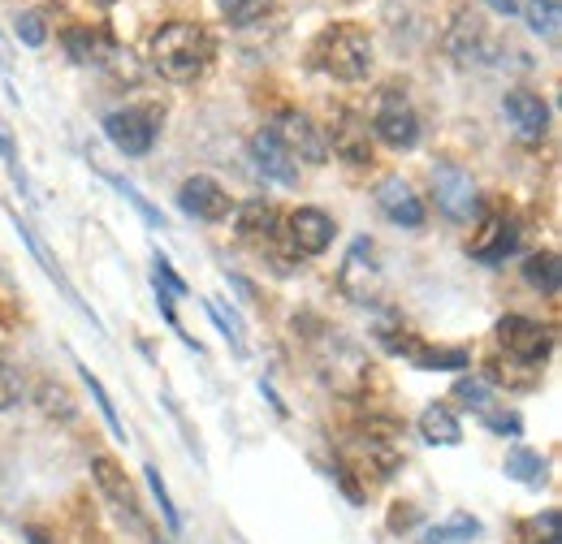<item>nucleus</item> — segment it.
I'll use <instances>...</instances> for the list:
<instances>
[{
    "instance_id": "24",
    "label": "nucleus",
    "mask_w": 562,
    "mask_h": 544,
    "mask_svg": "<svg viewBox=\"0 0 562 544\" xmlns=\"http://www.w3.org/2000/svg\"><path fill=\"white\" fill-rule=\"evenodd\" d=\"M420 432H424V441H428V445H463V423L454 419V410L441 407V403L424 407Z\"/></svg>"
},
{
    "instance_id": "25",
    "label": "nucleus",
    "mask_w": 562,
    "mask_h": 544,
    "mask_svg": "<svg viewBox=\"0 0 562 544\" xmlns=\"http://www.w3.org/2000/svg\"><path fill=\"white\" fill-rule=\"evenodd\" d=\"M468 359H472V354H468V350H459V345H450V350H446V345H428L424 338L416 341V350L407 354V363H416L420 372H463V367H468Z\"/></svg>"
},
{
    "instance_id": "5",
    "label": "nucleus",
    "mask_w": 562,
    "mask_h": 544,
    "mask_svg": "<svg viewBox=\"0 0 562 544\" xmlns=\"http://www.w3.org/2000/svg\"><path fill=\"white\" fill-rule=\"evenodd\" d=\"M316 367H321V381L342 398H363L372 385V372H376L372 359L363 354V345H355L347 333H321Z\"/></svg>"
},
{
    "instance_id": "19",
    "label": "nucleus",
    "mask_w": 562,
    "mask_h": 544,
    "mask_svg": "<svg viewBox=\"0 0 562 544\" xmlns=\"http://www.w3.org/2000/svg\"><path fill=\"white\" fill-rule=\"evenodd\" d=\"M372 200H376L385 220H394L403 229H420L424 225V204L416 200V191L403 178H381L376 191H372Z\"/></svg>"
},
{
    "instance_id": "10",
    "label": "nucleus",
    "mask_w": 562,
    "mask_h": 544,
    "mask_svg": "<svg viewBox=\"0 0 562 544\" xmlns=\"http://www.w3.org/2000/svg\"><path fill=\"white\" fill-rule=\"evenodd\" d=\"M269 131L278 135V143L285 147V156L294 165H325L329 160V138H325V131L307 113H299V109H285Z\"/></svg>"
},
{
    "instance_id": "4",
    "label": "nucleus",
    "mask_w": 562,
    "mask_h": 544,
    "mask_svg": "<svg viewBox=\"0 0 562 544\" xmlns=\"http://www.w3.org/2000/svg\"><path fill=\"white\" fill-rule=\"evenodd\" d=\"M234 229H238V242L251 247L256 256H265L278 276H294V272L303 269V256L294 251V242L285 234V220H281L278 204L247 200L243 207H234Z\"/></svg>"
},
{
    "instance_id": "44",
    "label": "nucleus",
    "mask_w": 562,
    "mask_h": 544,
    "mask_svg": "<svg viewBox=\"0 0 562 544\" xmlns=\"http://www.w3.org/2000/svg\"><path fill=\"white\" fill-rule=\"evenodd\" d=\"M151 544H173V541H160V536H151Z\"/></svg>"
},
{
    "instance_id": "16",
    "label": "nucleus",
    "mask_w": 562,
    "mask_h": 544,
    "mask_svg": "<svg viewBox=\"0 0 562 544\" xmlns=\"http://www.w3.org/2000/svg\"><path fill=\"white\" fill-rule=\"evenodd\" d=\"M502 113H506V122L515 126V135L524 138V143H541V138L550 135V104L537 91H524V87L506 91Z\"/></svg>"
},
{
    "instance_id": "40",
    "label": "nucleus",
    "mask_w": 562,
    "mask_h": 544,
    "mask_svg": "<svg viewBox=\"0 0 562 544\" xmlns=\"http://www.w3.org/2000/svg\"><path fill=\"white\" fill-rule=\"evenodd\" d=\"M476 415L490 423L493 432H502V437H519V432H524V423H519L515 410H493V403H490V407H481Z\"/></svg>"
},
{
    "instance_id": "3",
    "label": "nucleus",
    "mask_w": 562,
    "mask_h": 544,
    "mask_svg": "<svg viewBox=\"0 0 562 544\" xmlns=\"http://www.w3.org/2000/svg\"><path fill=\"white\" fill-rule=\"evenodd\" d=\"M372 57H376L372 35L359 22H329L307 44V66L338 82H363L372 73Z\"/></svg>"
},
{
    "instance_id": "6",
    "label": "nucleus",
    "mask_w": 562,
    "mask_h": 544,
    "mask_svg": "<svg viewBox=\"0 0 562 544\" xmlns=\"http://www.w3.org/2000/svg\"><path fill=\"white\" fill-rule=\"evenodd\" d=\"M338 290L342 298L355 303V307H376L381 294H385V272H381V260H376V247L368 238H355L342 269H338Z\"/></svg>"
},
{
    "instance_id": "41",
    "label": "nucleus",
    "mask_w": 562,
    "mask_h": 544,
    "mask_svg": "<svg viewBox=\"0 0 562 544\" xmlns=\"http://www.w3.org/2000/svg\"><path fill=\"white\" fill-rule=\"evenodd\" d=\"M416 523H420V510H416L412 501H398V506L390 510V532H394V536H398V532H412Z\"/></svg>"
},
{
    "instance_id": "26",
    "label": "nucleus",
    "mask_w": 562,
    "mask_h": 544,
    "mask_svg": "<svg viewBox=\"0 0 562 544\" xmlns=\"http://www.w3.org/2000/svg\"><path fill=\"white\" fill-rule=\"evenodd\" d=\"M524 281L532 290H541L546 298H559L562 290V269H559V251H537L524 260Z\"/></svg>"
},
{
    "instance_id": "45",
    "label": "nucleus",
    "mask_w": 562,
    "mask_h": 544,
    "mask_svg": "<svg viewBox=\"0 0 562 544\" xmlns=\"http://www.w3.org/2000/svg\"><path fill=\"white\" fill-rule=\"evenodd\" d=\"M109 4H113V0H109Z\"/></svg>"
},
{
    "instance_id": "37",
    "label": "nucleus",
    "mask_w": 562,
    "mask_h": 544,
    "mask_svg": "<svg viewBox=\"0 0 562 544\" xmlns=\"http://www.w3.org/2000/svg\"><path fill=\"white\" fill-rule=\"evenodd\" d=\"M454 398H459V403H468L472 410H481V407H490V403H493L490 385H485V381H476V376L454 381Z\"/></svg>"
},
{
    "instance_id": "21",
    "label": "nucleus",
    "mask_w": 562,
    "mask_h": 544,
    "mask_svg": "<svg viewBox=\"0 0 562 544\" xmlns=\"http://www.w3.org/2000/svg\"><path fill=\"white\" fill-rule=\"evenodd\" d=\"M247 151H251V160H256V169H260L265 178H273L278 186H299V165L285 156V147H281L278 135H273L269 126L251 135Z\"/></svg>"
},
{
    "instance_id": "20",
    "label": "nucleus",
    "mask_w": 562,
    "mask_h": 544,
    "mask_svg": "<svg viewBox=\"0 0 562 544\" xmlns=\"http://www.w3.org/2000/svg\"><path fill=\"white\" fill-rule=\"evenodd\" d=\"M325 138L334 143V156H342L355 169L372 165V135H368V122H363V117H355V113L342 109V113L334 117V126L325 131Z\"/></svg>"
},
{
    "instance_id": "22",
    "label": "nucleus",
    "mask_w": 562,
    "mask_h": 544,
    "mask_svg": "<svg viewBox=\"0 0 562 544\" xmlns=\"http://www.w3.org/2000/svg\"><path fill=\"white\" fill-rule=\"evenodd\" d=\"M66 53H70V61H78V66H109L117 57V39L104 26L78 22V26L66 31Z\"/></svg>"
},
{
    "instance_id": "9",
    "label": "nucleus",
    "mask_w": 562,
    "mask_h": 544,
    "mask_svg": "<svg viewBox=\"0 0 562 544\" xmlns=\"http://www.w3.org/2000/svg\"><path fill=\"white\" fill-rule=\"evenodd\" d=\"M160 122H165V113L156 104H147V109H117V113L104 117V135H109V143L122 156H147L156 135H160Z\"/></svg>"
},
{
    "instance_id": "17",
    "label": "nucleus",
    "mask_w": 562,
    "mask_h": 544,
    "mask_svg": "<svg viewBox=\"0 0 562 544\" xmlns=\"http://www.w3.org/2000/svg\"><path fill=\"white\" fill-rule=\"evenodd\" d=\"M285 234H290V242H294V251L299 256H325L329 247H334V216L329 212H321V207H299V212H290V220H285Z\"/></svg>"
},
{
    "instance_id": "14",
    "label": "nucleus",
    "mask_w": 562,
    "mask_h": 544,
    "mask_svg": "<svg viewBox=\"0 0 562 544\" xmlns=\"http://www.w3.org/2000/svg\"><path fill=\"white\" fill-rule=\"evenodd\" d=\"M432 195H437V207H441L450 220H472V212L481 204L472 173L459 169V165H450V160L432 169Z\"/></svg>"
},
{
    "instance_id": "27",
    "label": "nucleus",
    "mask_w": 562,
    "mask_h": 544,
    "mask_svg": "<svg viewBox=\"0 0 562 544\" xmlns=\"http://www.w3.org/2000/svg\"><path fill=\"white\" fill-rule=\"evenodd\" d=\"M95 178H100V182H109V186H113V191H117L126 204L135 207V212H139V220L147 225V229H165V212L147 204V200H143V191L135 186V182H126L122 173H109V169H100V165H95Z\"/></svg>"
},
{
    "instance_id": "1",
    "label": "nucleus",
    "mask_w": 562,
    "mask_h": 544,
    "mask_svg": "<svg viewBox=\"0 0 562 544\" xmlns=\"http://www.w3.org/2000/svg\"><path fill=\"white\" fill-rule=\"evenodd\" d=\"M398 441H403L398 419H363L355 432L338 441V479L355 501L394 479V472L403 467Z\"/></svg>"
},
{
    "instance_id": "42",
    "label": "nucleus",
    "mask_w": 562,
    "mask_h": 544,
    "mask_svg": "<svg viewBox=\"0 0 562 544\" xmlns=\"http://www.w3.org/2000/svg\"><path fill=\"white\" fill-rule=\"evenodd\" d=\"M22 536H26L31 544H57L48 532H44V528H35V523H26V528H22Z\"/></svg>"
},
{
    "instance_id": "36",
    "label": "nucleus",
    "mask_w": 562,
    "mask_h": 544,
    "mask_svg": "<svg viewBox=\"0 0 562 544\" xmlns=\"http://www.w3.org/2000/svg\"><path fill=\"white\" fill-rule=\"evenodd\" d=\"M13 35L26 44V48H44L48 44V26H44V13H35V9H26L22 18H18V26H13Z\"/></svg>"
},
{
    "instance_id": "32",
    "label": "nucleus",
    "mask_w": 562,
    "mask_h": 544,
    "mask_svg": "<svg viewBox=\"0 0 562 544\" xmlns=\"http://www.w3.org/2000/svg\"><path fill=\"white\" fill-rule=\"evenodd\" d=\"M78 372H82V385L91 389V398H95V407H100V415H104V423H109V432H113L117 441H126V423H122V415H117V407H113V398H109V389L100 385V376H91V367H87V363H78Z\"/></svg>"
},
{
    "instance_id": "18",
    "label": "nucleus",
    "mask_w": 562,
    "mask_h": 544,
    "mask_svg": "<svg viewBox=\"0 0 562 544\" xmlns=\"http://www.w3.org/2000/svg\"><path fill=\"white\" fill-rule=\"evenodd\" d=\"M91 476L100 484V492L122 510V519H131V528L135 532H147V523H143V510H139V497H135V488H131V479L122 476V467H117V458H109V454H95L91 458Z\"/></svg>"
},
{
    "instance_id": "15",
    "label": "nucleus",
    "mask_w": 562,
    "mask_h": 544,
    "mask_svg": "<svg viewBox=\"0 0 562 544\" xmlns=\"http://www.w3.org/2000/svg\"><path fill=\"white\" fill-rule=\"evenodd\" d=\"M178 207L191 220H204V225H216V220H229L234 216V200L225 195V186L204 178V173H195V178H187L178 186Z\"/></svg>"
},
{
    "instance_id": "43",
    "label": "nucleus",
    "mask_w": 562,
    "mask_h": 544,
    "mask_svg": "<svg viewBox=\"0 0 562 544\" xmlns=\"http://www.w3.org/2000/svg\"><path fill=\"white\" fill-rule=\"evenodd\" d=\"M485 4H490L493 13H502V18H510V13H515V9H519V4H515V0H485Z\"/></svg>"
},
{
    "instance_id": "11",
    "label": "nucleus",
    "mask_w": 562,
    "mask_h": 544,
    "mask_svg": "<svg viewBox=\"0 0 562 544\" xmlns=\"http://www.w3.org/2000/svg\"><path fill=\"white\" fill-rule=\"evenodd\" d=\"M441 48H446V57H454L459 66H481L493 53L485 18H481L472 4H459L454 18H450V26H446V35H441Z\"/></svg>"
},
{
    "instance_id": "30",
    "label": "nucleus",
    "mask_w": 562,
    "mask_h": 544,
    "mask_svg": "<svg viewBox=\"0 0 562 544\" xmlns=\"http://www.w3.org/2000/svg\"><path fill=\"white\" fill-rule=\"evenodd\" d=\"M476 536H481V523H476L472 514H454V519L428 528V532H424V544H472Z\"/></svg>"
},
{
    "instance_id": "28",
    "label": "nucleus",
    "mask_w": 562,
    "mask_h": 544,
    "mask_svg": "<svg viewBox=\"0 0 562 544\" xmlns=\"http://www.w3.org/2000/svg\"><path fill=\"white\" fill-rule=\"evenodd\" d=\"M546 472H550V463H546L537 450L510 445V454H506V476H515L519 484H528V488H541V484H546Z\"/></svg>"
},
{
    "instance_id": "23",
    "label": "nucleus",
    "mask_w": 562,
    "mask_h": 544,
    "mask_svg": "<svg viewBox=\"0 0 562 544\" xmlns=\"http://www.w3.org/2000/svg\"><path fill=\"white\" fill-rule=\"evenodd\" d=\"M485 372H490V385H502V389H510V394H528V389L541 385V367L515 363V359H490Z\"/></svg>"
},
{
    "instance_id": "33",
    "label": "nucleus",
    "mask_w": 562,
    "mask_h": 544,
    "mask_svg": "<svg viewBox=\"0 0 562 544\" xmlns=\"http://www.w3.org/2000/svg\"><path fill=\"white\" fill-rule=\"evenodd\" d=\"M216 9L229 26H256V22H265L269 0H216Z\"/></svg>"
},
{
    "instance_id": "12",
    "label": "nucleus",
    "mask_w": 562,
    "mask_h": 544,
    "mask_svg": "<svg viewBox=\"0 0 562 544\" xmlns=\"http://www.w3.org/2000/svg\"><path fill=\"white\" fill-rule=\"evenodd\" d=\"M9 220H13V229L22 234V242L31 247V256H35V264L44 269V276H48V281H53V285H57V290L66 294V303H70V307H74V311H78V316H82V320H91V329H95V333H104V325H100V316H95V311H91V307L82 303V294L74 290V281H70V276H66V269H61V264L53 260V251L44 247V238H40V234H35V229H31V225H26L22 216H18V212H9Z\"/></svg>"
},
{
    "instance_id": "8",
    "label": "nucleus",
    "mask_w": 562,
    "mask_h": 544,
    "mask_svg": "<svg viewBox=\"0 0 562 544\" xmlns=\"http://www.w3.org/2000/svg\"><path fill=\"white\" fill-rule=\"evenodd\" d=\"M493 338L506 350V359L532 363V367H541L550 359V350H554V329L550 325H537L528 316H502L497 329H493Z\"/></svg>"
},
{
    "instance_id": "31",
    "label": "nucleus",
    "mask_w": 562,
    "mask_h": 544,
    "mask_svg": "<svg viewBox=\"0 0 562 544\" xmlns=\"http://www.w3.org/2000/svg\"><path fill=\"white\" fill-rule=\"evenodd\" d=\"M524 18H528V26H532L541 39L559 44V26H562L559 0H528V4H524Z\"/></svg>"
},
{
    "instance_id": "13",
    "label": "nucleus",
    "mask_w": 562,
    "mask_h": 544,
    "mask_svg": "<svg viewBox=\"0 0 562 544\" xmlns=\"http://www.w3.org/2000/svg\"><path fill=\"white\" fill-rule=\"evenodd\" d=\"M519 220L515 216H506V212H485V220H481V229L472 234V242H468V251H472V260H481V264H506V256H515V247H519Z\"/></svg>"
},
{
    "instance_id": "7",
    "label": "nucleus",
    "mask_w": 562,
    "mask_h": 544,
    "mask_svg": "<svg viewBox=\"0 0 562 544\" xmlns=\"http://www.w3.org/2000/svg\"><path fill=\"white\" fill-rule=\"evenodd\" d=\"M372 135L381 138L385 147H394V151H412V147L420 143V117H416L412 100H407L398 87H385V91L376 95Z\"/></svg>"
},
{
    "instance_id": "38",
    "label": "nucleus",
    "mask_w": 562,
    "mask_h": 544,
    "mask_svg": "<svg viewBox=\"0 0 562 544\" xmlns=\"http://www.w3.org/2000/svg\"><path fill=\"white\" fill-rule=\"evenodd\" d=\"M18 398H22V381H18L13 363L0 354V410H13L18 407Z\"/></svg>"
},
{
    "instance_id": "34",
    "label": "nucleus",
    "mask_w": 562,
    "mask_h": 544,
    "mask_svg": "<svg viewBox=\"0 0 562 544\" xmlns=\"http://www.w3.org/2000/svg\"><path fill=\"white\" fill-rule=\"evenodd\" d=\"M0 160H4V169H9V178H13V186L22 191V195H31V182H26V169H22V156H18V143H13V131H9V122L0 117Z\"/></svg>"
},
{
    "instance_id": "29",
    "label": "nucleus",
    "mask_w": 562,
    "mask_h": 544,
    "mask_svg": "<svg viewBox=\"0 0 562 544\" xmlns=\"http://www.w3.org/2000/svg\"><path fill=\"white\" fill-rule=\"evenodd\" d=\"M35 403H40V410H44L48 419H57V423H74V419H78V403H74V394L66 389V385H57V381H40Z\"/></svg>"
},
{
    "instance_id": "2",
    "label": "nucleus",
    "mask_w": 562,
    "mask_h": 544,
    "mask_svg": "<svg viewBox=\"0 0 562 544\" xmlns=\"http://www.w3.org/2000/svg\"><path fill=\"white\" fill-rule=\"evenodd\" d=\"M216 57V44L200 22H165L156 35H151V69L165 78V82H195L204 78Z\"/></svg>"
},
{
    "instance_id": "35",
    "label": "nucleus",
    "mask_w": 562,
    "mask_h": 544,
    "mask_svg": "<svg viewBox=\"0 0 562 544\" xmlns=\"http://www.w3.org/2000/svg\"><path fill=\"white\" fill-rule=\"evenodd\" d=\"M143 476H147V488H151V497H156V506H160V519L169 523V532H182V514L173 510V497H169V488H165L160 472H156V467H147Z\"/></svg>"
},
{
    "instance_id": "39",
    "label": "nucleus",
    "mask_w": 562,
    "mask_h": 544,
    "mask_svg": "<svg viewBox=\"0 0 562 544\" xmlns=\"http://www.w3.org/2000/svg\"><path fill=\"white\" fill-rule=\"evenodd\" d=\"M151 264H156V272H151V281H156V285H160V290H169V294H173V298H182V294H187V281H182V276H178V272H173V264H169V260H165V256H160V251H156V256H151Z\"/></svg>"
}]
</instances>
